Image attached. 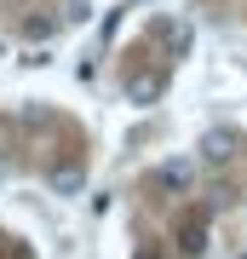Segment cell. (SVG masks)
I'll return each mask as SVG.
<instances>
[{
    "label": "cell",
    "instance_id": "6da1fadb",
    "mask_svg": "<svg viewBox=\"0 0 247 259\" xmlns=\"http://www.w3.org/2000/svg\"><path fill=\"white\" fill-rule=\"evenodd\" d=\"M156 185L167 190V196H184L195 185V161H184V156H173V161H161V173H156Z\"/></svg>",
    "mask_w": 247,
    "mask_h": 259
},
{
    "label": "cell",
    "instance_id": "7a4b0ae2",
    "mask_svg": "<svg viewBox=\"0 0 247 259\" xmlns=\"http://www.w3.org/2000/svg\"><path fill=\"white\" fill-rule=\"evenodd\" d=\"M202 161L207 167H230V161H236V133H230V127H213L207 139H202Z\"/></svg>",
    "mask_w": 247,
    "mask_h": 259
},
{
    "label": "cell",
    "instance_id": "3957f363",
    "mask_svg": "<svg viewBox=\"0 0 247 259\" xmlns=\"http://www.w3.org/2000/svg\"><path fill=\"white\" fill-rule=\"evenodd\" d=\"M178 253L184 259H202L207 253V213H190V219L178 225Z\"/></svg>",
    "mask_w": 247,
    "mask_h": 259
},
{
    "label": "cell",
    "instance_id": "277c9868",
    "mask_svg": "<svg viewBox=\"0 0 247 259\" xmlns=\"http://www.w3.org/2000/svg\"><path fill=\"white\" fill-rule=\"evenodd\" d=\"M161 93H167V75H161V69H138L132 81H127V98H132V104H156Z\"/></svg>",
    "mask_w": 247,
    "mask_h": 259
},
{
    "label": "cell",
    "instance_id": "5b68a950",
    "mask_svg": "<svg viewBox=\"0 0 247 259\" xmlns=\"http://www.w3.org/2000/svg\"><path fill=\"white\" fill-rule=\"evenodd\" d=\"M81 185H86V167L81 161H58L52 167V190L58 196H81Z\"/></svg>",
    "mask_w": 247,
    "mask_h": 259
},
{
    "label": "cell",
    "instance_id": "8992f818",
    "mask_svg": "<svg viewBox=\"0 0 247 259\" xmlns=\"http://www.w3.org/2000/svg\"><path fill=\"white\" fill-rule=\"evenodd\" d=\"M23 64H29V69H46V64H52V52H46V47H35V52H23Z\"/></svg>",
    "mask_w": 247,
    "mask_h": 259
}]
</instances>
